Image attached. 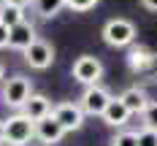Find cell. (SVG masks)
Listing matches in <instances>:
<instances>
[{"instance_id":"cell-23","label":"cell","mask_w":157,"mask_h":146,"mask_svg":"<svg viewBox=\"0 0 157 146\" xmlns=\"http://www.w3.org/2000/svg\"><path fill=\"white\" fill-rule=\"evenodd\" d=\"M3 81H6V68H3V62H0V87H3Z\"/></svg>"},{"instance_id":"cell-18","label":"cell","mask_w":157,"mask_h":146,"mask_svg":"<svg viewBox=\"0 0 157 146\" xmlns=\"http://www.w3.org/2000/svg\"><path fill=\"white\" fill-rule=\"evenodd\" d=\"M100 0H65V8L76 11V14H84V11H92Z\"/></svg>"},{"instance_id":"cell-21","label":"cell","mask_w":157,"mask_h":146,"mask_svg":"<svg viewBox=\"0 0 157 146\" xmlns=\"http://www.w3.org/2000/svg\"><path fill=\"white\" fill-rule=\"evenodd\" d=\"M141 6L146 8V11H155L157 14V0H141Z\"/></svg>"},{"instance_id":"cell-7","label":"cell","mask_w":157,"mask_h":146,"mask_svg":"<svg viewBox=\"0 0 157 146\" xmlns=\"http://www.w3.org/2000/svg\"><path fill=\"white\" fill-rule=\"evenodd\" d=\"M25 62L30 65L33 70H46V68H52V62H54V46L49 43V41H35L27 51H25Z\"/></svg>"},{"instance_id":"cell-4","label":"cell","mask_w":157,"mask_h":146,"mask_svg":"<svg viewBox=\"0 0 157 146\" xmlns=\"http://www.w3.org/2000/svg\"><path fill=\"white\" fill-rule=\"evenodd\" d=\"M114 100L109 89L103 84H95V87H84V92L78 97V108L84 111V116H103V111L109 108V103Z\"/></svg>"},{"instance_id":"cell-1","label":"cell","mask_w":157,"mask_h":146,"mask_svg":"<svg viewBox=\"0 0 157 146\" xmlns=\"http://www.w3.org/2000/svg\"><path fill=\"white\" fill-rule=\"evenodd\" d=\"M100 35H103V41H106L109 46L125 49V46H133V43H136V35H138V30H136V24H133L130 19L114 16V19H109V22L103 24Z\"/></svg>"},{"instance_id":"cell-2","label":"cell","mask_w":157,"mask_h":146,"mask_svg":"<svg viewBox=\"0 0 157 146\" xmlns=\"http://www.w3.org/2000/svg\"><path fill=\"white\" fill-rule=\"evenodd\" d=\"M3 138L8 146H27L35 138V122H30L25 114H14L3 119Z\"/></svg>"},{"instance_id":"cell-24","label":"cell","mask_w":157,"mask_h":146,"mask_svg":"<svg viewBox=\"0 0 157 146\" xmlns=\"http://www.w3.org/2000/svg\"><path fill=\"white\" fill-rule=\"evenodd\" d=\"M0 146H6V138H3V119H0Z\"/></svg>"},{"instance_id":"cell-25","label":"cell","mask_w":157,"mask_h":146,"mask_svg":"<svg viewBox=\"0 0 157 146\" xmlns=\"http://www.w3.org/2000/svg\"><path fill=\"white\" fill-rule=\"evenodd\" d=\"M6 6H8V0H0V11H3V8H6Z\"/></svg>"},{"instance_id":"cell-10","label":"cell","mask_w":157,"mask_h":146,"mask_svg":"<svg viewBox=\"0 0 157 146\" xmlns=\"http://www.w3.org/2000/svg\"><path fill=\"white\" fill-rule=\"evenodd\" d=\"M52 100H49L46 95H41V92H33L30 100L22 106V111L19 114H25L30 122H41V119H46V116H52Z\"/></svg>"},{"instance_id":"cell-11","label":"cell","mask_w":157,"mask_h":146,"mask_svg":"<svg viewBox=\"0 0 157 146\" xmlns=\"http://www.w3.org/2000/svg\"><path fill=\"white\" fill-rule=\"evenodd\" d=\"M65 135V130L54 122V116H46V119H41V122H35V141L44 146H54L60 144Z\"/></svg>"},{"instance_id":"cell-5","label":"cell","mask_w":157,"mask_h":146,"mask_svg":"<svg viewBox=\"0 0 157 146\" xmlns=\"http://www.w3.org/2000/svg\"><path fill=\"white\" fill-rule=\"evenodd\" d=\"M73 79L78 84H84V87L100 84V79H103V62L98 57H92V54L76 57V62H73Z\"/></svg>"},{"instance_id":"cell-17","label":"cell","mask_w":157,"mask_h":146,"mask_svg":"<svg viewBox=\"0 0 157 146\" xmlns=\"http://www.w3.org/2000/svg\"><path fill=\"white\" fill-rule=\"evenodd\" d=\"M141 119H144V130H155L157 133V100H152L146 106V111L141 114Z\"/></svg>"},{"instance_id":"cell-19","label":"cell","mask_w":157,"mask_h":146,"mask_svg":"<svg viewBox=\"0 0 157 146\" xmlns=\"http://www.w3.org/2000/svg\"><path fill=\"white\" fill-rule=\"evenodd\" d=\"M138 146H157L155 130H138Z\"/></svg>"},{"instance_id":"cell-14","label":"cell","mask_w":157,"mask_h":146,"mask_svg":"<svg viewBox=\"0 0 157 146\" xmlns=\"http://www.w3.org/2000/svg\"><path fill=\"white\" fill-rule=\"evenodd\" d=\"M33 8L41 19H54L65 8V0H33Z\"/></svg>"},{"instance_id":"cell-9","label":"cell","mask_w":157,"mask_h":146,"mask_svg":"<svg viewBox=\"0 0 157 146\" xmlns=\"http://www.w3.org/2000/svg\"><path fill=\"white\" fill-rule=\"evenodd\" d=\"M38 41V35H35V24L33 22H22V24H16L14 30H8V49H16V51H27Z\"/></svg>"},{"instance_id":"cell-8","label":"cell","mask_w":157,"mask_h":146,"mask_svg":"<svg viewBox=\"0 0 157 146\" xmlns=\"http://www.w3.org/2000/svg\"><path fill=\"white\" fill-rule=\"evenodd\" d=\"M127 65L136 73H146V70H152L157 65V54L149 46H144V43H133L130 51H127Z\"/></svg>"},{"instance_id":"cell-6","label":"cell","mask_w":157,"mask_h":146,"mask_svg":"<svg viewBox=\"0 0 157 146\" xmlns=\"http://www.w3.org/2000/svg\"><path fill=\"white\" fill-rule=\"evenodd\" d=\"M52 116L65 133H76L84 127V111L78 108V103H57L52 108Z\"/></svg>"},{"instance_id":"cell-22","label":"cell","mask_w":157,"mask_h":146,"mask_svg":"<svg viewBox=\"0 0 157 146\" xmlns=\"http://www.w3.org/2000/svg\"><path fill=\"white\" fill-rule=\"evenodd\" d=\"M33 0H8V6H16V8H27Z\"/></svg>"},{"instance_id":"cell-3","label":"cell","mask_w":157,"mask_h":146,"mask_svg":"<svg viewBox=\"0 0 157 146\" xmlns=\"http://www.w3.org/2000/svg\"><path fill=\"white\" fill-rule=\"evenodd\" d=\"M33 95V81L27 76H22V73H16L11 79L3 81V89H0V100L8 106V108H19L22 111V106L30 100Z\"/></svg>"},{"instance_id":"cell-13","label":"cell","mask_w":157,"mask_h":146,"mask_svg":"<svg viewBox=\"0 0 157 146\" xmlns=\"http://www.w3.org/2000/svg\"><path fill=\"white\" fill-rule=\"evenodd\" d=\"M119 100L127 106V111H130V114H144V111H146V106L152 103L149 95H146V89L138 87V84H136V87H127L125 92L119 95Z\"/></svg>"},{"instance_id":"cell-20","label":"cell","mask_w":157,"mask_h":146,"mask_svg":"<svg viewBox=\"0 0 157 146\" xmlns=\"http://www.w3.org/2000/svg\"><path fill=\"white\" fill-rule=\"evenodd\" d=\"M8 46V27L6 24H0V49Z\"/></svg>"},{"instance_id":"cell-16","label":"cell","mask_w":157,"mask_h":146,"mask_svg":"<svg viewBox=\"0 0 157 146\" xmlns=\"http://www.w3.org/2000/svg\"><path fill=\"white\" fill-rule=\"evenodd\" d=\"M111 146H138V133H133V130H119V133L111 138Z\"/></svg>"},{"instance_id":"cell-12","label":"cell","mask_w":157,"mask_h":146,"mask_svg":"<svg viewBox=\"0 0 157 146\" xmlns=\"http://www.w3.org/2000/svg\"><path fill=\"white\" fill-rule=\"evenodd\" d=\"M130 116H133V114L127 111V106L119 100V97H114V100L109 103V108L103 111L100 119H103L109 127H114V130H125V125L130 122Z\"/></svg>"},{"instance_id":"cell-15","label":"cell","mask_w":157,"mask_h":146,"mask_svg":"<svg viewBox=\"0 0 157 146\" xmlns=\"http://www.w3.org/2000/svg\"><path fill=\"white\" fill-rule=\"evenodd\" d=\"M22 22H27V19H25V8H16V6H6V8L0 11V24H6L8 30H14L16 24H22Z\"/></svg>"}]
</instances>
